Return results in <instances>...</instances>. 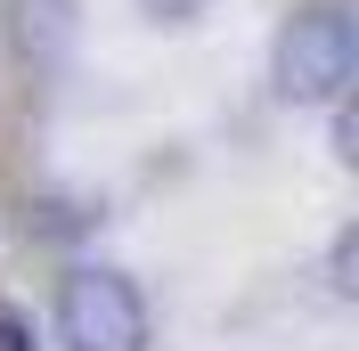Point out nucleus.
<instances>
[{"mask_svg": "<svg viewBox=\"0 0 359 351\" xmlns=\"http://www.w3.org/2000/svg\"><path fill=\"white\" fill-rule=\"evenodd\" d=\"M359 66V33H351V8L318 0V8H294L278 25V49H269V74H278V98L286 107H335L351 90Z\"/></svg>", "mask_w": 359, "mask_h": 351, "instance_id": "obj_1", "label": "nucleus"}, {"mask_svg": "<svg viewBox=\"0 0 359 351\" xmlns=\"http://www.w3.org/2000/svg\"><path fill=\"white\" fill-rule=\"evenodd\" d=\"M57 343L66 351H147V303L123 270H66L57 286Z\"/></svg>", "mask_w": 359, "mask_h": 351, "instance_id": "obj_2", "label": "nucleus"}, {"mask_svg": "<svg viewBox=\"0 0 359 351\" xmlns=\"http://www.w3.org/2000/svg\"><path fill=\"white\" fill-rule=\"evenodd\" d=\"M17 33H25V49H33V41H41V49H66L74 8H66V0H17Z\"/></svg>", "mask_w": 359, "mask_h": 351, "instance_id": "obj_3", "label": "nucleus"}, {"mask_svg": "<svg viewBox=\"0 0 359 351\" xmlns=\"http://www.w3.org/2000/svg\"><path fill=\"white\" fill-rule=\"evenodd\" d=\"M327 270H335V294H359V229L335 237V262H327Z\"/></svg>", "mask_w": 359, "mask_h": 351, "instance_id": "obj_4", "label": "nucleus"}, {"mask_svg": "<svg viewBox=\"0 0 359 351\" xmlns=\"http://www.w3.org/2000/svg\"><path fill=\"white\" fill-rule=\"evenodd\" d=\"M204 8H212V0H139V17H147V25H196Z\"/></svg>", "mask_w": 359, "mask_h": 351, "instance_id": "obj_5", "label": "nucleus"}, {"mask_svg": "<svg viewBox=\"0 0 359 351\" xmlns=\"http://www.w3.org/2000/svg\"><path fill=\"white\" fill-rule=\"evenodd\" d=\"M335 155L359 164V114H351V98H335Z\"/></svg>", "mask_w": 359, "mask_h": 351, "instance_id": "obj_6", "label": "nucleus"}]
</instances>
